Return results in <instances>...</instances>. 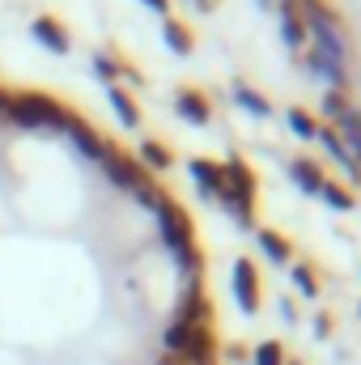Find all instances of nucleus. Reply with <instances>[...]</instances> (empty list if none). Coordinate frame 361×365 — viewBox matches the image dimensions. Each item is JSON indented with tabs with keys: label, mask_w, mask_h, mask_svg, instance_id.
Wrapping results in <instances>:
<instances>
[{
	"label": "nucleus",
	"mask_w": 361,
	"mask_h": 365,
	"mask_svg": "<svg viewBox=\"0 0 361 365\" xmlns=\"http://www.w3.org/2000/svg\"><path fill=\"white\" fill-rule=\"evenodd\" d=\"M68 119H73V110L64 102L47 98V93L39 90L9 93V123H17V128H60L64 132Z\"/></svg>",
	"instance_id": "f257e3e1"
},
{
	"label": "nucleus",
	"mask_w": 361,
	"mask_h": 365,
	"mask_svg": "<svg viewBox=\"0 0 361 365\" xmlns=\"http://www.w3.org/2000/svg\"><path fill=\"white\" fill-rule=\"evenodd\" d=\"M158 212V221H162V238H166V247L175 251V259H179L187 272H200V251H195V238H191V221H187V212H183V204H175L171 195L153 208Z\"/></svg>",
	"instance_id": "f03ea898"
},
{
	"label": "nucleus",
	"mask_w": 361,
	"mask_h": 365,
	"mask_svg": "<svg viewBox=\"0 0 361 365\" xmlns=\"http://www.w3.org/2000/svg\"><path fill=\"white\" fill-rule=\"evenodd\" d=\"M98 166L106 170V179L115 182V187H123V191H141L145 182H153L149 175H145V166L132 158V153H123V149H115L111 140H106V149H102V158H98Z\"/></svg>",
	"instance_id": "7ed1b4c3"
},
{
	"label": "nucleus",
	"mask_w": 361,
	"mask_h": 365,
	"mask_svg": "<svg viewBox=\"0 0 361 365\" xmlns=\"http://www.w3.org/2000/svg\"><path fill=\"white\" fill-rule=\"evenodd\" d=\"M30 34H34L47 51H56V56L73 51V34H68V30H64V21H60V17H51V13L34 17V21H30Z\"/></svg>",
	"instance_id": "20e7f679"
},
{
	"label": "nucleus",
	"mask_w": 361,
	"mask_h": 365,
	"mask_svg": "<svg viewBox=\"0 0 361 365\" xmlns=\"http://www.w3.org/2000/svg\"><path fill=\"white\" fill-rule=\"evenodd\" d=\"M234 297L247 314L260 310V276H255V264L251 259H238L234 264Z\"/></svg>",
	"instance_id": "39448f33"
},
{
	"label": "nucleus",
	"mask_w": 361,
	"mask_h": 365,
	"mask_svg": "<svg viewBox=\"0 0 361 365\" xmlns=\"http://www.w3.org/2000/svg\"><path fill=\"white\" fill-rule=\"evenodd\" d=\"M175 323H183V327H208V323H213V306H208V297H204L195 284L187 289V297H183Z\"/></svg>",
	"instance_id": "423d86ee"
},
{
	"label": "nucleus",
	"mask_w": 361,
	"mask_h": 365,
	"mask_svg": "<svg viewBox=\"0 0 361 365\" xmlns=\"http://www.w3.org/2000/svg\"><path fill=\"white\" fill-rule=\"evenodd\" d=\"M64 132H68V136H73V145H77V149H81V153H86V158H93V162H98V158H102V149H106V140H102V136H98V132H93L90 123H86V119H77V115H73V119H68V128H64Z\"/></svg>",
	"instance_id": "0eeeda50"
},
{
	"label": "nucleus",
	"mask_w": 361,
	"mask_h": 365,
	"mask_svg": "<svg viewBox=\"0 0 361 365\" xmlns=\"http://www.w3.org/2000/svg\"><path fill=\"white\" fill-rule=\"evenodd\" d=\"M175 106H179L183 119H187V123H195V128H200V123H208V115H213V110H208V98H204L200 90H187V86L175 93Z\"/></svg>",
	"instance_id": "6e6552de"
},
{
	"label": "nucleus",
	"mask_w": 361,
	"mask_h": 365,
	"mask_svg": "<svg viewBox=\"0 0 361 365\" xmlns=\"http://www.w3.org/2000/svg\"><path fill=\"white\" fill-rule=\"evenodd\" d=\"M191 179L200 182V191H204V195H221V191H225V170H221L217 162L195 158V162H191Z\"/></svg>",
	"instance_id": "1a4fd4ad"
},
{
	"label": "nucleus",
	"mask_w": 361,
	"mask_h": 365,
	"mask_svg": "<svg viewBox=\"0 0 361 365\" xmlns=\"http://www.w3.org/2000/svg\"><path fill=\"white\" fill-rule=\"evenodd\" d=\"M221 170H225V191H234V195H255V175H251V166H243L238 158H230Z\"/></svg>",
	"instance_id": "9d476101"
},
{
	"label": "nucleus",
	"mask_w": 361,
	"mask_h": 365,
	"mask_svg": "<svg viewBox=\"0 0 361 365\" xmlns=\"http://www.w3.org/2000/svg\"><path fill=\"white\" fill-rule=\"evenodd\" d=\"M106 98H111L115 115L123 119V128H136V123H141V106L132 102V93L123 90V86H106Z\"/></svg>",
	"instance_id": "9b49d317"
},
{
	"label": "nucleus",
	"mask_w": 361,
	"mask_h": 365,
	"mask_svg": "<svg viewBox=\"0 0 361 365\" xmlns=\"http://www.w3.org/2000/svg\"><path fill=\"white\" fill-rule=\"evenodd\" d=\"M289 175H293V179H298V187H302V191H315V195H319V191H323V170H319V162H310V158H298V162H293V166H289Z\"/></svg>",
	"instance_id": "f8f14e48"
},
{
	"label": "nucleus",
	"mask_w": 361,
	"mask_h": 365,
	"mask_svg": "<svg viewBox=\"0 0 361 365\" xmlns=\"http://www.w3.org/2000/svg\"><path fill=\"white\" fill-rule=\"evenodd\" d=\"M319 140L327 145V153H332V158H336V162H340V166H345V170H349L353 179H361V166L353 162V153H349V145H345V140H340V136H336L332 128H319Z\"/></svg>",
	"instance_id": "ddd939ff"
},
{
	"label": "nucleus",
	"mask_w": 361,
	"mask_h": 365,
	"mask_svg": "<svg viewBox=\"0 0 361 365\" xmlns=\"http://www.w3.org/2000/svg\"><path fill=\"white\" fill-rule=\"evenodd\" d=\"M280 34H285V43H289V47H302V43L310 38V34H306V21L298 17V9H293V4H285V9H280Z\"/></svg>",
	"instance_id": "4468645a"
},
{
	"label": "nucleus",
	"mask_w": 361,
	"mask_h": 365,
	"mask_svg": "<svg viewBox=\"0 0 361 365\" xmlns=\"http://www.w3.org/2000/svg\"><path fill=\"white\" fill-rule=\"evenodd\" d=\"M162 34H166V43L179 51V56H191V47H195V38H191V30L183 26L179 17H166L162 21Z\"/></svg>",
	"instance_id": "2eb2a0df"
},
{
	"label": "nucleus",
	"mask_w": 361,
	"mask_h": 365,
	"mask_svg": "<svg viewBox=\"0 0 361 365\" xmlns=\"http://www.w3.org/2000/svg\"><path fill=\"white\" fill-rule=\"evenodd\" d=\"M175 158H171V149L162 145V140H145L141 145V166H149V170H166Z\"/></svg>",
	"instance_id": "dca6fc26"
},
{
	"label": "nucleus",
	"mask_w": 361,
	"mask_h": 365,
	"mask_svg": "<svg viewBox=\"0 0 361 365\" xmlns=\"http://www.w3.org/2000/svg\"><path fill=\"white\" fill-rule=\"evenodd\" d=\"M260 247H264V255H268L272 264L289 259V238H280L276 230H260Z\"/></svg>",
	"instance_id": "f3484780"
},
{
	"label": "nucleus",
	"mask_w": 361,
	"mask_h": 365,
	"mask_svg": "<svg viewBox=\"0 0 361 365\" xmlns=\"http://www.w3.org/2000/svg\"><path fill=\"white\" fill-rule=\"evenodd\" d=\"M234 98H238V102H243L247 110H255V115H268V110H272L268 98H264V93H255L251 86H234Z\"/></svg>",
	"instance_id": "a211bd4d"
},
{
	"label": "nucleus",
	"mask_w": 361,
	"mask_h": 365,
	"mask_svg": "<svg viewBox=\"0 0 361 365\" xmlns=\"http://www.w3.org/2000/svg\"><path fill=\"white\" fill-rule=\"evenodd\" d=\"M289 128H293L302 140H315V136H319V123H315L306 110H289Z\"/></svg>",
	"instance_id": "6ab92c4d"
},
{
	"label": "nucleus",
	"mask_w": 361,
	"mask_h": 365,
	"mask_svg": "<svg viewBox=\"0 0 361 365\" xmlns=\"http://www.w3.org/2000/svg\"><path fill=\"white\" fill-rule=\"evenodd\" d=\"M319 195H323L332 208H345V212L353 208V191H345L340 182H323V191H319Z\"/></svg>",
	"instance_id": "aec40b11"
},
{
	"label": "nucleus",
	"mask_w": 361,
	"mask_h": 365,
	"mask_svg": "<svg viewBox=\"0 0 361 365\" xmlns=\"http://www.w3.org/2000/svg\"><path fill=\"white\" fill-rule=\"evenodd\" d=\"M293 284H298V293H306V297L319 293V276H315V268H306V264L293 268Z\"/></svg>",
	"instance_id": "412c9836"
},
{
	"label": "nucleus",
	"mask_w": 361,
	"mask_h": 365,
	"mask_svg": "<svg viewBox=\"0 0 361 365\" xmlns=\"http://www.w3.org/2000/svg\"><path fill=\"white\" fill-rule=\"evenodd\" d=\"M255 365H285V349H280V344H260Z\"/></svg>",
	"instance_id": "4be33fe9"
},
{
	"label": "nucleus",
	"mask_w": 361,
	"mask_h": 365,
	"mask_svg": "<svg viewBox=\"0 0 361 365\" xmlns=\"http://www.w3.org/2000/svg\"><path fill=\"white\" fill-rule=\"evenodd\" d=\"M323 106H327V115H332V119H345V115H349V98H345L340 90L327 93V102H323Z\"/></svg>",
	"instance_id": "5701e85b"
},
{
	"label": "nucleus",
	"mask_w": 361,
	"mask_h": 365,
	"mask_svg": "<svg viewBox=\"0 0 361 365\" xmlns=\"http://www.w3.org/2000/svg\"><path fill=\"white\" fill-rule=\"evenodd\" d=\"M0 123H9V90L0 86Z\"/></svg>",
	"instance_id": "b1692460"
},
{
	"label": "nucleus",
	"mask_w": 361,
	"mask_h": 365,
	"mask_svg": "<svg viewBox=\"0 0 361 365\" xmlns=\"http://www.w3.org/2000/svg\"><path fill=\"white\" fill-rule=\"evenodd\" d=\"M145 4H149V9H158V13H166V9H171V0H145Z\"/></svg>",
	"instance_id": "393cba45"
},
{
	"label": "nucleus",
	"mask_w": 361,
	"mask_h": 365,
	"mask_svg": "<svg viewBox=\"0 0 361 365\" xmlns=\"http://www.w3.org/2000/svg\"><path fill=\"white\" fill-rule=\"evenodd\" d=\"M195 4H200V9H213V0H195Z\"/></svg>",
	"instance_id": "a878e982"
},
{
	"label": "nucleus",
	"mask_w": 361,
	"mask_h": 365,
	"mask_svg": "<svg viewBox=\"0 0 361 365\" xmlns=\"http://www.w3.org/2000/svg\"><path fill=\"white\" fill-rule=\"evenodd\" d=\"M162 365H179V361H175V357H162Z\"/></svg>",
	"instance_id": "bb28decb"
}]
</instances>
